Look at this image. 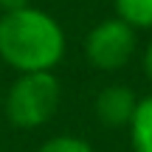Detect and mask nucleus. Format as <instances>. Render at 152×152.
Here are the masks:
<instances>
[{
  "label": "nucleus",
  "instance_id": "nucleus-1",
  "mask_svg": "<svg viewBox=\"0 0 152 152\" xmlns=\"http://www.w3.org/2000/svg\"><path fill=\"white\" fill-rule=\"evenodd\" d=\"M65 56V31L42 9L6 11L0 17V59L17 73L54 71Z\"/></svg>",
  "mask_w": 152,
  "mask_h": 152
},
{
  "label": "nucleus",
  "instance_id": "nucleus-2",
  "mask_svg": "<svg viewBox=\"0 0 152 152\" xmlns=\"http://www.w3.org/2000/svg\"><path fill=\"white\" fill-rule=\"evenodd\" d=\"M62 85L54 71L20 73L6 93V118L20 130H37L56 115Z\"/></svg>",
  "mask_w": 152,
  "mask_h": 152
},
{
  "label": "nucleus",
  "instance_id": "nucleus-3",
  "mask_svg": "<svg viewBox=\"0 0 152 152\" xmlns=\"http://www.w3.org/2000/svg\"><path fill=\"white\" fill-rule=\"evenodd\" d=\"M135 28L118 17L102 20L90 28L85 39V56L99 71H121L135 54Z\"/></svg>",
  "mask_w": 152,
  "mask_h": 152
},
{
  "label": "nucleus",
  "instance_id": "nucleus-4",
  "mask_svg": "<svg viewBox=\"0 0 152 152\" xmlns=\"http://www.w3.org/2000/svg\"><path fill=\"white\" fill-rule=\"evenodd\" d=\"M138 107V96L124 85H110L104 90H99L96 102H93V113H96L99 124L104 127H130L132 113Z\"/></svg>",
  "mask_w": 152,
  "mask_h": 152
},
{
  "label": "nucleus",
  "instance_id": "nucleus-5",
  "mask_svg": "<svg viewBox=\"0 0 152 152\" xmlns=\"http://www.w3.org/2000/svg\"><path fill=\"white\" fill-rule=\"evenodd\" d=\"M127 130H130L132 152H152V93L138 99V107Z\"/></svg>",
  "mask_w": 152,
  "mask_h": 152
},
{
  "label": "nucleus",
  "instance_id": "nucleus-6",
  "mask_svg": "<svg viewBox=\"0 0 152 152\" xmlns=\"http://www.w3.org/2000/svg\"><path fill=\"white\" fill-rule=\"evenodd\" d=\"M115 17L132 26L135 31L152 28V0H113Z\"/></svg>",
  "mask_w": 152,
  "mask_h": 152
},
{
  "label": "nucleus",
  "instance_id": "nucleus-7",
  "mask_svg": "<svg viewBox=\"0 0 152 152\" xmlns=\"http://www.w3.org/2000/svg\"><path fill=\"white\" fill-rule=\"evenodd\" d=\"M34 152H93V147L79 135H54L45 144H39Z\"/></svg>",
  "mask_w": 152,
  "mask_h": 152
},
{
  "label": "nucleus",
  "instance_id": "nucleus-8",
  "mask_svg": "<svg viewBox=\"0 0 152 152\" xmlns=\"http://www.w3.org/2000/svg\"><path fill=\"white\" fill-rule=\"evenodd\" d=\"M26 6H31V0H0V9L6 11H17V9H26Z\"/></svg>",
  "mask_w": 152,
  "mask_h": 152
},
{
  "label": "nucleus",
  "instance_id": "nucleus-9",
  "mask_svg": "<svg viewBox=\"0 0 152 152\" xmlns=\"http://www.w3.org/2000/svg\"><path fill=\"white\" fill-rule=\"evenodd\" d=\"M144 73H147V79L152 82V39H149L147 51H144Z\"/></svg>",
  "mask_w": 152,
  "mask_h": 152
}]
</instances>
